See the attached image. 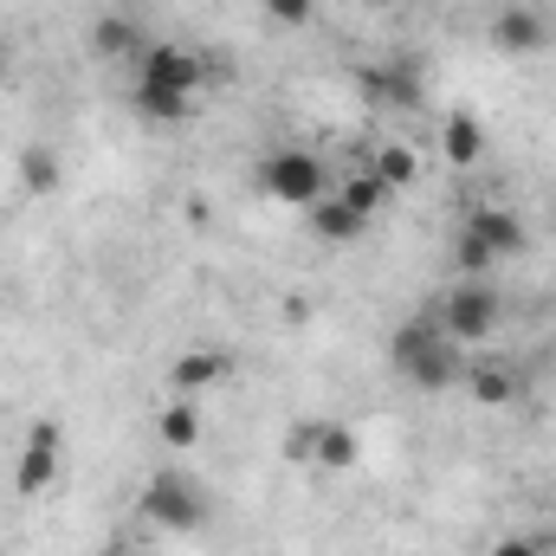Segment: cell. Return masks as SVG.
Returning <instances> with one entry per match:
<instances>
[{
	"label": "cell",
	"mask_w": 556,
	"mask_h": 556,
	"mask_svg": "<svg viewBox=\"0 0 556 556\" xmlns=\"http://www.w3.org/2000/svg\"><path fill=\"white\" fill-rule=\"evenodd\" d=\"M389 363H395V376L420 389V395H446V389H459L466 382V350L433 324V317H408V324H395V337H389Z\"/></svg>",
	"instance_id": "6da1fadb"
},
{
	"label": "cell",
	"mask_w": 556,
	"mask_h": 556,
	"mask_svg": "<svg viewBox=\"0 0 556 556\" xmlns=\"http://www.w3.org/2000/svg\"><path fill=\"white\" fill-rule=\"evenodd\" d=\"M137 518L149 531H162V538H201L207 518H214V498H207V485H201L194 472L162 466V472H149V485H142Z\"/></svg>",
	"instance_id": "7a4b0ae2"
},
{
	"label": "cell",
	"mask_w": 556,
	"mask_h": 556,
	"mask_svg": "<svg viewBox=\"0 0 556 556\" xmlns=\"http://www.w3.org/2000/svg\"><path fill=\"white\" fill-rule=\"evenodd\" d=\"M433 324H440L459 350H472V343H485V337L505 324V298H498V285H492V278H459V285L440 298Z\"/></svg>",
	"instance_id": "3957f363"
},
{
	"label": "cell",
	"mask_w": 556,
	"mask_h": 556,
	"mask_svg": "<svg viewBox=\"0 0 556 556\" xmlns=\"http://www.w3.org/2000/svg\"><path fill=\"white\" fill-rule=\"evenodd\" d=\"M260 194L278 201V207H317L324 194H330V168H324V155H311V149H273L266 162H260Z\"/></svg>",
	"instance_id": "277c9868"
},
{
	"label": "cell",
	"mask_w": 556,
	"mask_h": 556,
	"mask_svg": "<svg viewBox=\"0 0 556 556\" xmlns=\"http://www.w3.org/2000/svg\"><path fill=\"white\" fill-rule=\"evenodd\" d=\"M65 472V427L59 420H33L20 453H13V492L20 498H46Z\"/></svg>",
	"instance_id": "5b68a950"
},
{
	"label": "cell",
	"mask_w": 556,
	"mask_h": 556,
	"mask_svg": "<svg viewBox=\"0 0 556 556\" xmlns=\"http://www.w3.org/2000/svg\"><path fill=\"white\" fill-rule=\"evenodd\" d=\"M291 459H304V466H317V472H350V466L363 459V440H356V427H343V420H298V427H291Z\"/></svg>",
	"instance_id": "8992f818"
},
{
	"label": "cell",
	"mask_w": 556,
	"mask_h": 556,
	"mask_svg": "<svg viewBox=\"0 0 556 556\" xmlns=\"http://www.w3.org/2000/svg\"><path fill=\"white\" fill-rule=\"evenodd\" d=\"M233 376H240V356H233V350H220V343H201V350H181V356L168 363V395L201 402V395L227 389Z\"/></svg>",
	"instance_id": "52a82bcc"
},
{
	"label": "cell",
	"mask_w": 556,
	"mask_h": 556,
	"mask_svg": "<svg viewBox=\"0 0 556 556\" xmlns=\"http://www.w3.org/2000/svg\"><path fill=\"white\" fill-rule=\"evenodd\" d=\"M130 72H137L130 85H162V91H188V98H201V85H207V59L188 52V46H168V39L142 46V59Z\"/></svg>",
	"instance_id": "ba28073f"
},
{
	"label": "cell",
	"mask_w": 556,
	"mask_h": 556,
	"mask_svg": "<svg viewBox=\"0 0 556 556\" xmlns=\"http://www.w3.org/2000/svg\"><path fill=\"white\" fill-rule=\"evenodd\" d=\"M459 233H472V240H479L498 266H505V260H518V253L531 247V233H525V220H518L511 207H472Z\"/></svg>",
	"instance_id": "9c48e42d"
},
{
	"label": "cell",
	"mask_w": 556,
	"mask_h": 556,
	"mask_svg": "<svg viewBox=\"0 0 556 556\" xmlns=\"http://www.w3.org/2000/svg\"><path fill=\"white\" fill-rule=\"evenodd\" d=\"M356 85H363V98L382 104V111H415L420 104V78L408 65H363Z\"/></svg>",
	"instance_id": "30bf717a"
},
{
	"label": "cell",
	"mask_w": 556,
	"mask_h": 556,
	"mask_svg": "<svg viewBox=\"0 0 556 556\" xmlns=\"http://www.w3.org/2000/svg\"><path fill=\"white\" fill-rule=\"evenodd\" d=\"M492 46L511 52V59H531V52L551 46V26H544L531 7H498V20H492Z\"/></svg>",
	"instance_id": "8fae6325"
},
{
	"label": "cell",
	"mask_w": 556,
	"mask_h": 556,
	"mask_svg": "<svg viewBox=\"0 0 556 556\" xmlns=\"http://www.w3.org/2000/svg\"><path fill=\"white\" fill-rule=\"evenodd\" d=\"M466 395L479 402V408H511L518 395H525V382H518V369L511 363H466Z\"/></svg>",
	"instance_id": "7c38bea8"
},
{
	"label": "cell",
	"mask_w": 556,
	"mask_h": 556,
	"mask_svg": "<svg viewBox=\"0 0 556 556\" xmlns=\"http://www.w3.org/2000/svg\"><path fill=\"white\" fill-rule=\"evenodd\" d=\"M130 104H137L142 124H155V130H181V124H194V98H188V91H162V85H130Z\"/></svg>",
	"instance_id": "4fadbf2b"
},
{
	"label": "cell",
	"mask_w": 556,
	"mask_h": 556,
	"mask_svg": "<svg viewBox=\"0 0 556 556\" xmlns=\"http://www.w3.org/2000/svg\"><path fill=\"white\" fill-rule=\"evenodd\" d=\"M440 155H446L453 168H479V162H485V124H479L472 111H446V124H440Z\"/></svg>",
	"instance_id": "5bb4252c"
},
{
	"label": "cell",
	"mask_w": 556,
	"mask_h": 556,
	"mask_svg": "<svg viewBox=\"0 0 556 556\" xmlns=\"http://www.w3.org/2000/svg\"><path fill=\"white\" fill-rule=\"evenodd\" d=\"M311 227H317V240H330V247H356V240L369 233V220H363V214H356V207H350L337 188H330V194L311 207Z\"/></svg>",
	"instance_id": "9a60e30c"
},
{
	"label": "cell",
	"mask_w": 556,
	"mask_h": 556,
	"mask_svg": "<svg viewBox=\"0 0 556 556\" xmlns=\"http://www.w3.org/2000/svg\"><path fill=\"white\" fill-rule=\"evenodd\" d=\"M13 175H20V188H26V194H59L65 162H59V149H52V142H26V149L13 155Z\"/></svg>",
	"instance_id": "2e32d148"
},
{
	"label": "cell",
	"mask_w": 556,
	"mask_h": 556,
	"mask_svg": "<svg viewBox=\"0 0 556 556\" xmlns=\"http://www.w3.org/2000/svg\"><path fill=\"white\" fill-rule=\"evenodd\" d=\"M91 46H98V59H111V65H137L142 59V33H137V20H124V13H98Z\"/></svg>",
	"instance_id": "e0dca14e"
},
{
	"label": "cell",
	"mask_w": 556,
	"mask_h": 556,
	"mask_svg": "<svg viewBox=\"0 0 556 556\" xmlns=\"http://www.w3.org/2000/svg\"><path fill=\"white\" fill-rule=\"evenodd\" d=\"M330 188H337V194H343V201H350L369 227H376V214L389 207V181H382L369 162H363V168H350V175H343V181H330Z\"/></svg>",
	"instance_id": "ac0fdd59"
},
{
	"label": "cell",
	"mask_w": 556,
	"mask_h": 556,
	"mask_svg": "<svg viewBox=\"0 0 556 556\" xmlns=\"http://www.w3.org/2000/svg\"><path fill=\"white\" fill-rule=\"evenodd\" d=\"M369 168L389 181V194H402V188H415V181H420V149H415V142H395V137H389V142H376Z\"/></svg>",
	"instance_id": "d6986e66"
},
{
	"label": "cell",
	"mask_w": 556,
	"mask_h": 556,
	"mask_svg": "<svg viewBox=\"0 0 556 556\" xmlns=\"http://www.w3.org/2000/svg\"><path fill=\"white\" fill-rule=\"evenodd\" d=\"M155 433H162V446L188 453V446L201 440V408H194V402H181V395H168V408L155 415Z\"/></svg>",
	"instance_id": "ffe728a7"
},
{
	"label": "cell",
	"mask_w": 556,
	"mask_h": 556,
	"mask_svg": "<svg viewBox=\"0 0 556 556\" xmlns=\"http://www.w3.org/2000/svg\"><path fill=\"white\" fill-rule=\"evenodd\" d=\"M266 20H278L285 33H298V26L317 20V0H266Z\"/></svg>",
	"instance_id": "44dd1931"
},
{
	"label": "cell",
	"mask_w": 556,
	"mask_h": 556,
	"mask_svg": "<svg viewBox=\"0 0 556 556\" xmlns=\"http://www.w3.org/2000/svg\"><path fill=\"white\" fill-rule=\"evenodd\" d=\"M485 556H544L538 538H525V531H511V538H492V551Z\"/></svg>",
	"instance_id": "7402d4cb"
},
{
	"label": "cell",
	"mask_w": 556,
	"mask_h": 556,
	"mask_svg": "<svg viewBox=\"0 0 556 556\" xmlns=\"http://www.w3.org/2000/svg\"><path fill=\"white\" fill-rule=\"evenodd\" d=\"M104 556H149V551H142V544H130V538H117V544H111Z\"/></svg>",
	"instance_id": "603a6c76"
},
{
	"label": "cell",
	"mask_w": 556,
	"mask_h": 556,
	"mask_svg": "<svg viewBox=\"0 0 556 556\" xmlns=\"http://www.w3.org/2000/svg\"><path fill=\"white\" fill-rule=\"evenodd\" d=\"M0 78H7V39H0Z\"/></svg>",
	"instance_id": "cb8c5ba5"
},
{
	"label": "cell",
	"mask_w": 556,
	"mask_h": 556,
	"mask_svg": "<svg viewBox=\"0 0 556 556\" xmlns=\"http://www.w3.org/2000/svg\"><path fill=\"white\" fill-rule=\"evenodd\" d=\"M369 7H402V0H369Z\"/></svg>",
	"instance_id": "d4e9b609"
},
{
	"label": "cell",
	"mask_w": 556,
	"mask_h": 556,
	"mask_svg": "<svg viewBox=\"0 0 556 556\" xmlns=\"http://www.w3.org/2000/svg\"><path fill=\"white\" fill-rule=\"evenodd\" d=\"M130 7H137V0H130Z\"/></svg>",
	"instance_id": "484cf974"
}]
</instances>
